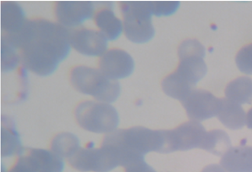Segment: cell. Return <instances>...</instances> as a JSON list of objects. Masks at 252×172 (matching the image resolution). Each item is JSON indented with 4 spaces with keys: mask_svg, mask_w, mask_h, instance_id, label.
<instances>
[{
    "mask_svg": "<svg viewBox=\"0 0 252 172\" xmlns=\"http://www.w3.org/2000/svg\"><path fill=\"white\" fill-rule=\"evenodd\" d=\"M69 30L60 23L47 19L26 20L22 30L14 35H5L19 51L21 62L38 76H48L67 57L70 49Z\"/></svg>",
    "mask_w": 252,
    "mask_h": 172,
    "instance_id": "1",
    "label": "cell"
},
{
    "mask_svg": "<svg viewBox=\"0 0 252 172\" xmlns=\"http://www.w3.org/2000/svg\"><path fill=\"white\" fill-rule=\"evenodd\" d=\"M205 48L195 39H188L178 48L180 62L174 73L164 79L161 87L168 96L182 101L207 73Z\"/></svg>",
    "mask_w": 252,
    "mask_h": 172,
    "instance_id": "2",
    "label": "cell"
},
{
    "mask_svg": "<svg viewBox=\"0 0 252 172\" xmlns=\"http://www.w3.org/2000/svg\"><path fill=\"white\" fill-rule=\"evenodd\" d=\"M101 145L111 149L118 158L120 166L125 168L144 159V155L149 152L161 153L163 130H153L143 127L116 130L104 137Z\"/></svg>",
    "mask_w": 252,
    "mask_h": 172,
    "instance_id": "3",
    "label": "cell"
},
{
    "mask_svg": "<svg viewBox=\"0 0 252 172\" xmlns=\"http://www.w3.org/2000/svg\"><path fill=\"white\" fill-rule=\"evenodd\" d=\"M70 81L79 92L92 95L97 101L111 103L121 93V86L116 80H110L99 69L86 66H77L72 69Z\"/></svg>",
    "mask_w": 252,
    "mask_h": 172,
    "instance_id": "4",
    "label": "cell"
},
{
    "mask_svg": "<svg viewBox=\"0 0 252 172\" xmlns=\"http://www.w3.org/2000/svg\"><path fill=\"white\" fill-rule=\"evenodd\" d=\"M76 121L82 128L96 134H110L119 124L118 112L112 105L104 102H81L75 111Z\"/></svg>",
    "mask_w": 252,
    "mask_h": 172,
    "instance_id": "5",
    "label": "cell"
},
{
    "mask_svg": "<svg viewBox=\"0 0 252 172\" xmlns=\"http://www.w3.org/2000/svg\"><path fill=\"white\" fill-rule=\"evenodd\" d=\"M121 9L124 30L129 41L142 44L153 38L155 29L152 24L150 2H122Z\"/></svg>",
    "mask_w": 252,
    "mask_h": 172,
    "instance_id": "6",
    "label": "cell"
},
{
    "mask_svg": "<svg viewBox=\"0 0 252 172\" xmlns=\"http://www.w3.org/2000/svg\"><path fill=\"white\" fill-rule=\"evenodd\" d=\"M207 130L200 122L182 123L173 130H163L164 147L161 153L201 148Z\"/></svg>",
    "mask_w": 252,
    "mask_h": 172,
    "instance_id": "7",
    "label": "cell"
},
{
    "mask_svg": "<svg viewBox=\"0 0 252 172\" xmlns=\"http://www.w3.org/2000/svg\"><path fill=\"white\" fill-rule=\"evenodd\" d=\"M68 160L79 172H109L120 166L116 155L103 145L100 148H80Z\"/></svg>",
    "mask_w": 252,
    "mask_h": 172,
    "instance_id": "8",
    "label": "cell"
},
{
    "mask_svg": "<svg viewBox=\"0 0 252 172\" xmlns=\"http://www.w3.org/2000/svg\"><path fill=\"white\" fill-rule=\"evenodd\" d=\"M181 102L190 120L201 122L217 116L221 99L210 91L194 88Z\"/></svg>",
    "mask_w": 252,
    "mask_h": 172,
    "instance_id": "9",
    "label": "cell"
},
{
    "mask_svg": "<svg viewBox=\"0 0 252 172\" xmlns=\"http://www.w3.org/2000/svg\"><path fill=\"white\" fill-rule=\"evenodd\" d=\"M69 44L86 56H101L107 50V38L100 31L79 28L69 30Z\"/></svg>",
    "mask_w": 252,
    "mask_h": 172,
    "instance_id": "10",
    "label": "cell"
},
{
    "mask_svg": "<svg viewBox=\"0 0 252 172\" xmlns=\"http://www.w3.org/2000/svg\"><path fill=\"white\" fill-rule=\"evenodd\" d=\"M98 67L101 73L110 80H120L131 75L134 61L126 51L112 49L101 55Z\"/></svg>",
    "mask_w": 252,
    "mask_h": 172,
    "instance_id": "11",
    "label": "cell"
},
{
    "mask_svg": "<svg viewBox=\"0 0 252 172\" xmlns=\"http://www.w3.org/2000/svg\"><path fill=\"white\" fill-rule=\"evenodd\" d=\"M55 15L60 24L64 27H74L94 15V4L92 2L61 1L56 3Z\"/></svg>",
    "mask_w": 252,
    "mask_h": 172,
    "instance_id": "12",
    "label": "cell"
},
{
    "mask_svg": "<svg viewBox=\"0 0 252 172\" xmlns=\"http://www.w3.org/2000/svg\"><path fill=\"white\" fill-rule=\"evenodd\" d=\"M220 164L227 172H252V146L231 147Z\"/></svg>",
    "mask_w": 252,
    "mask_h": 172,
    "instance_id": "13",
    "label": "cell"
},
{
    "mask_svg": "<svg viewBox=\"0 0 252 172\" xmlns=\"http://www.w3.org/2000/svg\"><path fill=\"white\" fill-rule=\"evenodd\" d=\"M217 116L220 121L230 130L242 129L246 123V114L241 105L226 98L221 99Z\"/></svg>",
    "mask_w": 252,
    "mask_h": 172,
    "instance_id": "14",
    "label": "cell"
},
{
    "mask_svg": "<svg viewBox=\"0 0 252 172\" xmlns=\"http://www.w3.org/2000/svg\"><path fill=\"white\" fill-rule=\"evenodd\" d=\"M2 29L5 35H14L22 30L26 20L22 7L15 2H2Z\"/></svg>",
    "mask_w": 252,
    "mask_h": 172,
    "instance_id": "15",
    "label": "cell"
},
{
    "mask_svg": "<svg viewBox=\"0 0 252 172\" xmlns=\"http://www.w3.org/2000/svg\"><path fill=\"white\" fill-rule=\"evenodd\" d=\"M110 2H108L109 4ZM94 22L99 29L100 32L107 40H115L122 32V22L116 17L111 7L105 6L97 10L94 14Z\"/></svg>",
    "mask_w": 252,
    "mask_h": 172,
    "instance_id": "16",
    "label": "cell"
},
{
    "mask_svg": "<svg viewBox=\"0 0 252 172\" xmlns=\"http://www.w3.org/2000/svg\"><path fill=\"white\" fill-rule=\"evenodd\" d=\"M226 99L239 105L252 103V80L247 76L237 78L228 84L225 90Z\"/></svg>",
    "mask_w": 252,
    "mask_h": 172,
    "instance_id": "17",
    "label": "cell"
},
{
    "mask_svg": "<svg viewBox=\"0 0 252 172\" xmlns=\"http://www.w3.org/2000/svg\"><path fill=\"white\" fill-rule=\"evenodd\" d=\"M79 139L70 133H62L53 139L51 152L61 159L72 157L79 149Z\"/></svg>",
    "mask_w": 252,
    "mask_h": 172,
    "instance_id": "18",
    "label": "cell"
},
{
    "mask_svg": "<svg viewBox=\"0 0 252 172\" xmlns=\"http://www.w3.org/2000/svg\"><path fill=\"white\" fill-rule=\"evenodd\" d=\"M231 148L229 135L223 130H214L207 132L201 149L222 156Z\"/></svg>",
    "mask_w": 252,
    "mask_h": 172,
    "instance_id": "19",
    "label": "cell"
},
{
    "mask_svg": "<svg viewBox=\"0 0 252 172\" xmlns=\"http://www.w3.org/2000/svg\"><path fill=\"white\" fill-rule=\"evenodd\" d=\"M38 164V172H62L64 163L63 159L58 157L51 151L42 148H30Z\"/></svg>",
    "mask_w": 252,
    "mask_h": 172,
    "instance_id": "20",
    "label": "cell"
},
{
    "mask_svg": "<svg viewBox=\"0 0 252 172\" xmlns=\"http://www.w3.org/2000/svg\"><path fill=\"white\" fill-rule=\"evenodd\" d=\"M22 148L19 138V134L14 129L13 126L5 128L2 127V155L9 156L12 155H22Z\"/></svg>",
    "mask_w": 252,
    "mask_h": 172,
    "instance_id": "21",
    "label": "cell"
},
{
    "mask_svg": "<svg viewBox=\"0 0 252 172\" xmlns=\"http://www.w3.org/2000/svg\"><path fill=\"white\" fill-rule=\"evenodd\" d=\"M20 61L17 50L5 37H2V70L9 71L15 69Z\"/></svg>",
    "mask_w": 252,
    "mask_h": 172,
    "instance_id": "22",
    "label": "cell"
},
{
    "mask_svg": "<svg viewBox=\"0 0 252 172\" xmlns=\"http://www.w3.org/2000/svg\"><path fill=\"white\" fill-rule=\"evenodd\" d=\"M9 172H38L37 159L29 148H28L26 155H21Z\"/></svg>",
    "mask_w": 252,
    "mask_h": 172,
    "instance_id": "23",
    "label": "cell"
},
{
    "mask_svg": "<svg viewBox=\"0 0 252 172\" xmlns=\"http://www.w3.org/2000/svg\"><path fill=\"white\" fill-rule=\"evenodd\" d=\"M235 62L241 72L252 74V44L240 49L235 57Z\"/></svg>",
    "mask_w": 252,
    "mask_h": 172,
    "instance_id": "24",
    "label": "cell"
},
{
    "mask_svg": "<svg viewBox=\"0 0 252 172\" xmlns=\"http://www.w3.org/2000/svg\"><path fill=\"white\" fill-rule=\"evenodd\" d=\"M180 3L178 2H150L152 12L157 16L175 13Z\"/></svg>",
    "mask_w": 252,
    "mask_h": 172,
    "instance_id": "25",
    "label": "cell"
},
{
    "mask_svg": "<svg viewBox=\"0 0 252 172\" xmlns=\"http://www.w3.org/2000/svg\"><path fill=\"white\" fill-rule=\"evenodd\" d=\"M125 172H157L144 159L136 161L125 167Z\"/></svg>",
    "mask_w": 252,
    "mask_h": 172,
    "instance_id": "26",
    "label": "cell"
},
{
    "mask_svg": "<svg viewBox=\"0 0 252 172\" xmlns=\"http://www.w3.org/2000/svg\"><path fill=\"white\" fill-rule=\"evenodd\" d=\"M201 172H227L222 166L219 165H210L204 168Z\"/></svg>",
    "mask_w": 252,
    "mask_h": 172,
    "instance_id": "27",
    "label": "cell"
},
{
    "mask_svg": "<svg viewBox=\"0 0 252 172\" xmlns=\"http://www.w3.org/2000/svg\"><path fill=\"white\" fill-rule=\"evenodd\" d=\"M246 124H247V127L249 129L252 130V108H251L248 112L247 115H246Z\"/></svg>",
    "mask_w": 252,
    "mask_h": 172,
    "instance_id": "28",
    "label": "cell"
}]
</instances>
